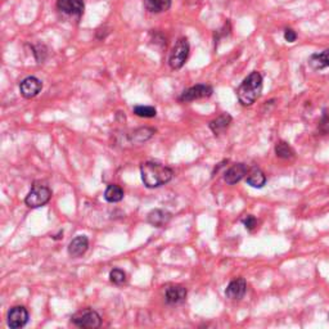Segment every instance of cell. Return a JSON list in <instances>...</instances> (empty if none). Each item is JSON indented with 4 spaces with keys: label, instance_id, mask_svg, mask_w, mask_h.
I'll return each mask as SVG.
<instances>
[{
    "label": "cell",
    "instance_id": "6da1fadb",
    "mask_svg": "<svg viewBox=\"0 0 329 329\" xmlns=\"http://www.w3.org/2000/svg\"><path fill=\"white\" fill-rule=\"evenodd\" d=\"M140 175L143 184L149 189H155L171 182L174 171L162 163L147 161L140 165Z\"/></svg>",
    "mask_w": 329,
    "mask_h": 329
},
{
    "label": "cell",
    "instance_id": "7a4b0ae2",
    "mask_svg": "<svg viewBox=\"0 0 329 329\" xmlns=\"http://www.w3.org/2000/svg\"><path fill=\"white\" fill-rule=\"evenodd\" d=\"M261 92H262V76L260 72L253 71L243 80L238 87V100L245 107H250L260 98Z\"/></svg>",
    "mask_w": 329,
    "mask_h": 329
},
{
    "label": "cell",
    "instance_id": "3957f363",
    "mask_svg": "<svg viewBox=\"0 0 329 329\" xmlns=\"http://www.w3.org/2000/svg\"><path fill=\"white\" fill-rule=\"evenodd\" d=\"M52 198V190L41 182L32 183L31 190L25 198V203L30 208H39L47 205Z\"/></svg>",
    "mask_w": 329,
    "mask_h": 329
},
{
    "label": "cell",
    "instance_id": "277c9868",
    "mask_svg": "<svg viewBox=\"0 0 329 329\" xmlns=\"http://www.w3.org/2000/svg\"><path fill=\"white\" fill-rule=\"evenodd\" d=\"M190 47L189 41L187 37H180L177 42H175L174 48H172L171 53H170L169 64L172 70H180L187 62L188 57H189Z\"/></svg>",
    "mask_w": 329,
    "mask_h": 329
},
{
    "label": "cell",
    "instance_id": "5b68a950",
    "mask_svg": "<svg viewBox=\"0 0 329 329\" xmlns=\"http://www.w3.org/2000/svg\"><path fill=\"white\" fill-rule=\"evenodd\" d=\"M71 321L79 328L95 329L99 328L100 324H102V318L93 309H84V310H80L76 314H74L71 316Z\"/></svg>",
    "mask_w": 329,
    "mask_h": 329
},
{
    "label": "cell",
    "instance_id": "8992f818",
    "mask_svg": "<svg viewBox=\"0 0 329 329\" xmlns=\"http://www.w3.org/2000/svg\"><path fill=\"white\" fill-rule=\"evenodd\" d=\"M213 93V89L211 85L207 84H198L194 85V86L189 87L185 92L182 93V95L179 97V100L183 103H188V102H193V100H198V99H205V98L211 97Z\"/></svg>",
    "mask_w": 329,
    "mask_h": 329
},
{
    "label": "cell",
    "instance_id": "52a82bcc",
    "mask_svg": "<svg viewBox=\"0 0 329 329\" xmlns=\"http://www.w3.org/2000/svg\"><path fill=\"white\" fill-rule=\"evenodd\" d=\"M57 8L63 14L80 19L84 14L85 6L82 0H57Z\"/></svg>",
    "mask_w": 329,
    "mask_h": 329
},
{
    "label": "cell",
    "instance_id": "ba28073f",
    "mask_svg": "<svg viewBox=\"0 0 329 329\" xmlns=\"http://www.w3.org/2000/svg\"><path fill=\"white\" fill-rule=\"evenodd\" d=\"M29 311L25 306H14L8 313V325L12 329L24 328L29 321Z\"/></svg>",
    "mask_w": 329,
    "mask_h": 329
},
{
    "label": "cell",
    "instance_id": "9c48e42d",
    "mask_svg": "<svg viewBox=\"0 0 329 329\" xmlns=\"http://www.w3.org/2000/svg\"><path fill=\"white\" fill-rule=\"evenodd\" d=\"M42 90V82L35 76H27L19 84V92L26 99L35 98Z\"/></svg>",
    "mask_w": 329,
    "mask_h": 329
},
{
    "label": "cell",
    "instance_id": "30bf717a",
    "mask_svg": "<svg viewBox=\"0 0 329 329\" xmlns=\"http://www.w3.org/2000/svg\"><path fill=\"white\" fill-rule=\"evenodd\" d=\"M246 292H247V283H246L245 278H237L228 284L225 295L229 300L239 301L245 297Z\"/></svg>",
    "mask_w": 329,
    "mask_h": 329
},
{
    "label": "cell",
    "instance_id": "8fae6325",
    "mask_svg": "<svg viewBox=\"0 0 329 329\" xmlns=\"http://www.w3.org/2000/svg\"><path fill=\"white\" fill-rule=\"evenodd\" d=\"M188 291L184 286L171 284L165 291V301L167 305H178L187 298Z\"/></svg>",
    "mask_w": 329,
    "mask_h": 329
},
{
    "label": "cell",
    "instance_id": "7c38bea8",
    "mask_svg": "<svg viewBox=\"0 0 329 329\" xmlns=\"http://www.w3.org/2000/svg\"><path fill=\"white\" fill-rule=\"evenodd\" d=\"M248 167L246 163H235L230 169H228L224 174V180L227 184L234 185L239 183L245 177H247Z\"/></svg>",
    "mask_w": 329,
    "mask_h": 329
},
{
    "label": "cell",
    "instance_id": "4fadbf2b",
    "mask_svg": "<svg viewBox=\"0 0 329 329\" xmlns=\"http://www.w3.org/2000/svg\"><path fill=\"white\" fill-rule=\"evenodd\" d=\"M171 217L172 215L169 212V211L156 208V210H152L149 213H148L147 222L156 228H163L169 224Z\"/></svg>",
    "mask_w": 329,
    "mask_h": 329
},
{
    "label": "cell",
    "instance_id": "5bb4252c",
    "mask_svg": "<svg viewBox=\"0 0 329 329\" xmlns=\"http://www.w3.org/2000/svg\"><path fill=\"white\" fill-rule=\"evenodd\" d=\"M89 248V239L86 235H77L70 242L69 255L71 257H81Z\"/></svg>",
    "mask_w": 329,
    "mask_h": 329
},
{
    "label": "cell",
    "instance_id": "9a60e30c",
    "mask_svg": "<svg viewBox=\"0 0 329 329\" xmlns=\"http://www.w3.org/2000/svg\"><path fill=\"white\" fill-rule=\"evenodd\" d=\"M233 121V117L229 114H223L218 117L213 119L212 121L208 122V127L215 135H220L225 133V130L230 126Z\"/></svg>",
    "mask_w": 329,
    "mask_h": 329
},
{
    "label": "cell",
    "instance_id": "2e32d148",
    "mask_svg": "<svg viewBox=\"0 0 329 329\" xmlns=\"http://www.w3.org/2000/svg\"><path fill=\"white\" fill-rule=\"evenodd\" d=\"M155 133L156 129H153V127H140V129L134 130L131 134H129V140L131 144L140 145L149 140L155 135Z\"/></svg>",
    "mask_w": 329,
    "mask_h": 329
},
{
    "label": "cell",
    "instance_id": "e0dca14e",
    "mask_svg": "<svg viewBox=\"0 0 329 329\" xmlns=\"http://www.w3.org/2000/svg\"><path fill=\"white\" fill-rule=\"evenodd\" d=\"M309 64L316 71L329 67V49L323 50L321 53H314L309 58Z\"/></svg>",
    "mask_w": 329,
    "mask_h": 329
},
{
    "label": "cell",
    "instance_id": "ac0fdd59",
    "mask_svg": "<svg viewBox=\"0 0 329 329\" xmlns=\"http://www.w3.org/2000/svg\"><path fill=\"white\" fill-rule=\"evenodd\" d=\"M247 184L251 185L252 188H262L266 184V177L258 167H252L251 170H248L247 172Z\"/></svg>",
    "mask_w": 329,
    "mask_h": 329
},
{
    "label": "cell",
    "instance_id": "d6986e66",
    "mask_svg": "<svg viewBox=\"0 0 329 329\" xmlns=\"http://www.w3.org/2000/svg\"><path fill=\"white\" fill-rule=\"evenodd\" d=\"M172 0H144V7L150 13H162L169 11Z\"/></svg>",
    "mask_w": 329,
    "mask_h": 329
},
{
    "label": "cell",
    "instance_id": "ffe728a7",
    "mask_svg": "<svg viewBox=\"0 0 329 329\" xmlns=\"http://www.w3.org/2000/svg\"><path fill=\"white\" fill-rule=\"evenodd\" d=\"M275 155L277 157L282 158V160H293L296 157V152L290 143L284 142V140H279L275 144Z\"/></svg>",
    "mask_w": 329,
    "mask_h": 329
},
{
    "label": "cell",
    "instance_id": "44dd1931",
    "mask_svg": "<svg viewBox=\"0 0 329 329\" xmlns=\"http://www.w3.org/2000/svg\"><path fill=\"white\" fill-rule=\"evenodd\" d=\"M124 190L120 185L111 184L108 185L104 192V200L109 203H117L124 200Z\"/></svg>",
    "mask_w": 329,
    "mask_h": 329
},
{
    "label": "cell",
    "instance_id": "7402d4cb",
    "mask_svg": "<svg viewBox=\"0 0 329 329\" xmlns=\"http://www.w3.org/2000/svg\"><path fill=\"white\" fill-rule=\"evenodd\" d=\"M133 111L137 116L144 117V119H152V117L157 116V109L152 105H137Z\"/></svg>",
    "mask_w": 329,
    "mask_h": 329
},
{
    "label": "cell",
    "instance_id": "603a6c76",
    "mask_svg": "<svg viewBox=\"0 0 329 329\" xmlns=\"http://www.w3.org/2000/svg\"><path fill=\"white\" fill-rule=\"evenodd\" d=\"M109 280H111L114 284L121 286L126 282V273L121 269H114L109 273Z\"/></svg>",
    "mask_w": 329,
    "mask_h": 329
},
{
    "label": "cell",
    "instance_id": "cb8c5ba5",
    "mask_svg": "<svg viewBox=\"0 0 329 329\" xmlns=\"http://www.w3.org/2000/svg\"><path fill=\"white\" fill-rule=\"evenodd\" d=\"M318 130L321 135H328L329 134V114L324 112L321 116L320 121H319Z\"/></svg>",
    "mask_w": 329,
    "mask_h": 329
},
{
    "label": "cell",
    "instance_id": "d4e9b609",
    "mask_svg": "<svg viewBox=\"0 0 329 329\" xmlns=\"http://www.w3.org/2000/svg\"><path fill=\"white\" fill-rule=\"evenodd\" d=\"M242 223H243V225H245L246 229L250 230V232H252L253 229H256V228H257V224H258L257 218L252 215H246L245 217L242 218Z\"/></svg>",
    "mask_w": 329,
    "mask_h": 329
},
{
    "label": "cell",
    "instance_id": "484cf974",
    "mask_svg": "<svg viewBox=\"0 0 329 329\" xmlns=\"http://www.w3.org/2000/svg\"><path fill=\"white\" fill-rule=\"evenodd\" d=\"M284 40L287 42H295L297 40V34L295 30L292 29H286L284 30Z\"/></svg>",
    "mask_w": 329,
    "mask_h": 329
}]
</instances>
